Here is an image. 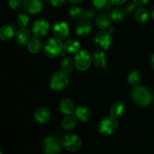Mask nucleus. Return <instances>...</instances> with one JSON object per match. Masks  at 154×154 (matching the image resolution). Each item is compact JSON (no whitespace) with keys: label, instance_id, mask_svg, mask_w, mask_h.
Masks as SVG:
<instances>
[{"label":"nucleus","instance_id":"f257e3e1","mask_svg":"<svg viewBox=\"0 0 154 154\" xmlns=\"http://www.w3.org/2000/svg\"><path fill=\"white\" fill-rule=\"evenodd\" d=\"M131 98L135 105L140 107H146L153 101V93L150 87L137 86L132 89Z\"/></svg>","mask_w":154,"mask_h":154},{"label":"nucleus","instance_id":"f03ea898","mask_svg":"<svg viewBox=\"0 0 154 154\" xmlns=\"http://www.w3.org/2000/svg\"><path fill=\"white\" fill-rule=\"evenodd\" d=\"M63 148V140L55 135L47 137L42 141V149L45 154H60Z\"/></svg>","mask_w":154,"mask_h":154},{"label":"nucleus","instance_id":"7ed1b4c3","mask_svg":"<svg viewBox=\"0 0 154 154\" xmlns=\"http://www.w3.org/2000/svg\"><path fill=\"white\" fill-rule=\"evenodd\" d=\"M63 49V45L61 41L57 38H51L45 42L43 46L44 54L49 58L57 57Z\"/></svg>","mask_w":154,"mask_h":154},{"label":"nucleus","instance_id":"20e7f679","mask_svg":"<svg viewBox=\"0 0 154 154\" xmlns=\"http://www.w3.org/2000/svg\"><path fill=\"white\" fill-rule=\"evenodd\" d=\"M69 84V77L63 72H57L50 78V87L54 91H62L66 88Z\"/></svg>","mask_w":154,"mask_h":154},{"label":"nucleus","instance_id":"39448f33","mask_svg":"<svg viewBox=\"0 0 154 154\" xmlns=\"http://www.w3.org/2000/svg\"><path fill=\"white\" fill-rule=\"evenodd\" d=\"M118 128V122L115 117H105L98 124V130L103 135H111L116 132Z\"/></svg>","mask_w":154,"mask_h":154},{"label":"nucleus","instance_id":"423d86ee","mask_svg":"<svg viewBox=\"0 0 154 154\" xmlns=\"http://www.w3.org/2000/svg\"><path fill=\"white\" fill-rule=\"evenodd\" d=\"M94 42L98 48L106 51L112 47L114 40H113L111 32L102 30V31L98 32L95 35Z\"/></svg>","mask_w":154,"mask_h":154},{"label":"nucleus","instance_id":"0eeeda50","mask_svg":"<svg viewBox=\"0 0 154 154\" xmlns=\"http://www.w3.org/2000/svg\"><path fill=\"white\" fill-rule=\"evenodd\" d=\"M50 23L48 20L41 18L33 23L32 26V32L35 38H41L46 35L50 30Z\"/></svg>","mask_w":154,"mask_h":154},{"label":"nucleus","instance_id":"6e6552de","mask_svg":"<svg viewBox=\"0 0 154 154\" xmlns=\"http://www.w3.org/2000/svg\"><path fill=\"white\" fill-rule=\"evenodd\" d=\"M91 57L86 50H80L75 54V67L80 71H86L88 69L91 63Z\"/></svg>","mask_w":154,"mask_h":154},{"label":"nucleus","instance_id":"1a4fd4ad","mask_svg":"<svg viewBox=\"0 0 154 154\" xmlns=\"http://www.w3.org/2000/svg\"><path fill=\"white\" fill-rule=\"evenodd\" d=\"M63 147L69 152H75L82 145V141L78 135L75 134L66 135L63 139Z\"/></svg>","mask_w":154,"mask_h":154},{"label":"nucleus","instance_id":"9d476101","mask_svg":"<svg viewBox=\"0 0 154 154\" xmlns=\"http://www.w3.org/2000/svg\"><path fill=\"white\" fill-rule=\"evenodd\" d=\"M53 33L57 38L60 40H64L69 37V27L64 21H57L55 23L53 29Z\"/></svg>","mask_w":154,"mask_h":154},{"label":"nucleus","instance_id":"9b49d317","mask_svg":"<svg viewBox=\"0 0 154 154\" xmlns=\"http://www.w3.org/2000/svg\"><path fill=\"white\" fill-rule=\"evenodd\" d=\"M92 28H93V24L90 20L84 18L79 20V22L77 23L75 32H76V34L80 37H87L91 32Z\"/></svg>","mask_w":154,"mask_h":154},{"label":"nucleus","instance_id":"f8f14e48","mask_svg":"<svg viewBox=\"0 0 154 154\" xmlns=\"http://www.w3.org/2000/svg\"><path fill=\"white\" fill-rule=\"evenodd\" d=\"M44 3L42 0H24V10L29 14H35L44 9Z\"/></svg>","mask_w":154,"mask_h":154},{"label":"nucleus","instance_id":"ddd939ff","mask_svg":"<svg viewBox=\"0 0 154 154\" xmlns=\"http://www.w3.org/2000/svg\"><path fill=\"white\" fill-rule=\"evenodd\" d=\"M91 60L95 66L101 68V69H107V57L103 51H100V50L93 51V53L92 54Z\"/></svg>","mask_w":154,"mask_h":154},{"label":"nucleus","instance_id":"4468645a","mask_svg":"<svg viewBox=\"0 0 154 154\" xmlns=\"http://www.w3.org/2000/svg\"><path fill=\"white\" fill-rule=\"evenodd\" d=\"M51 117V111L46 107H41L38 108L34 114L35 120L41 124L48 123Z\"/></svg>","mask_w":154,"mask_h":154},{"label":"nucleus","instance_id":"2eb2a0df","mask_svg":"<svg viewBox=\"0 0 154 154\" xmlns=\"http://www.w3.org/2000/svg\"><path fill=\"white\" fill-rule=\"evenodd\" d=\"M17 34V27L13 23H7L0 29V39L9 40Z\"/></svg>","mask_w":154,"mask_h":154},{"label":"nucleus","instance_id":"dca6fc26","mask_svg":"<svg viewBox=\"0 0 154 154\" xmlns=\"http://www.w3.org/2000/svg\"><path fill=\"white\" fill-rule=\"evenodd\" d=\"M109 15L111 17V20L119 23H122L126 19V11L125 8L117 5L111 9Z\"/></svg>","mask_w":154,"mask_h":154},{"label":"nucleus","instance_id":"f3484780","mask_svg":"<svg viewBox=\"0 0 154 154\" xmlns=\"http://www.w3.org/2000/svg\"><path fill=\"white\" fill-rule=\"evenodd\" d=\"M75 116L78 120L82 122H87L92 117V111L88 107L79 106L75 110Z\"/></svg>","mask_w":154,"mask_h":154},{"label":"nucleus","instance_id":"a211bd4d","mask_svg":"<svg viewBox=\"0 0 154 154\" xmlns=\"http://www.w3.org/2000/svg\"><path fill=\"white\" fill-rule=\"evenodd\" d=\"M111 19L109 14L105 13V12H101L96 16V23L97 26L102 30H105L108 29L111 25Z\"/></svg>","mask_w":154,"mask_h":154},{"label":"nucleus","instance_id":"6ab92c4d","mask_svg":"<svg viewBox=\"0 0 154 154\" xmlns=\"http://www.w3.org/2000/svg\"><path fill=\"white\" fill-rule=\"evenodd\" d=\"M31 35L29 31L25 28H21L17 32L16 34V41L20 46H25L28 45L30 41Z\"/></svg>","mask_w":154,"mask_h":154},{"label":"nucleus","instance_id":"aec40b11","mask_svg":"<svg viewBox=\"0 0 154 154\" xmlns=\"http://www.w3.org/2000/svg\"><path fill=\"white\" fill-rule=\"evenodd\" d=\"M81 43L75 39H69L63 45V49L69 54H76L81 50Z\"/></svg>","mask_w":154,"mask_h":154},{"label":"nucleus","instance_id":"412c9836","mask_svg":"<svg viewBox=\"0 0 154 154\" xmlns=\"http://www.w3.org/2000/svg\"><path fill=\"white\" fill-rule=\"evenodd\" d=\"M125 111H126V105L121 101H117V102H114L111 106V110H110V114L111 116L113 117H120L124 114Z\"/></svg>","mask_w":154,"mask_h":154},{"label":"nucleus","instance_id":"4be33fe9","mask_svg":"<svg viewBox=\"0 0 154 154\" xmlns=\"http://www.w3.org/2000/svg\"><path fill=\"white\" fill-rule=\"evenodd\" d=\"M95 8L101 12H105L112 8V0H93Z\"/></svg>","mask_w":154,"mask_h":154},{"label":"nucleus","instance_id":"5701e85b","mask_svg":"<svg viewBox=\"0 0 154 154\" xmlns=\"http://www.w3.org/2000/svg\"><path fill=\"white\" fill-rule=\"evenodd\" d=\"M60 110L63 114L72 115L74 112V103L71 99H63L60 102Z\"/></svg>","mask_w":154,"mask_h":154},{"label":"nucleus","instance_id":"b1692460","mask_svg":"<svg viewBox=\"0 0 154 154\" xmlns=\"http://www.w3.org/2000/svg\"><path fill=\"white\" fill-rule=\"evenodd\" d=\"M141 74L138 70L134 69L130 71L127 75V81L131 86L135 87L138 86V84L141 81Z\"/></svg>","mask_w":154,"mask_h":154},{"label":"nucleus","instance_id":"393cba45","mask_svg":"<svg viewBox=\"0 0 154 154\" xmlns=\"http://www.w3.org/2000/svg\"><path fill=\"white\" fill-rule=\"evenodd\" d=\"M85 12L86 11L83 8L78 7V6H72L69 8V14L73 20H81L85 18Z\"/></svg>","mask_w":154,"mask_h":154},{"label":"nucleus","instance_id":"a878e982","mask_svg":"<svg viewBox=\"0 0 154 154\" xmlns=\"http://www.w3.org/2000/svg\"><path fill=\"white\" fill-rule=\"evenodd\" d=\"M75 61L70 57H65L60 62V68L65 73H70L75 67Z\"/></svg>","mask_w":154,"mask_h":154},{"label":"nucleus","instance_id":"bb28decb","mask_svg":"<svg viewBox=\"0 0 154 154\" xmlns=\"http://www.w3.org/2000/svg\"><path fill=\"white\" fill-rule=\"evenodd\" d=\"M78 119L75 115H68L62 121V126L66 130H72L76 126Z\"/></svg>","mask_w":154,"mask_h":154},{"label":"nucleus","instance_id":"cd10ccee","mask_svg":"<svg viewBox=\"0 0 154 154\" xmlns=\"http://www.w3.org/2000/svg\"><path fill=\"white\" fill-rule=\"evenodd\" d=\"M135 16L137 22L141 24H144L147 23V21L148 20L149 14L145 8L140 7L135 11Z\"/></svg>","mask_w":154,"mask_h":154},{"label":"nucleus","instance_id":"c85d7f7f","mask_svg":"<svg viewBox=\"0 0 154 154\" xmlns=\"http://www.w3.org/2000/svg\"><path fill=\"white\" fill-rule=\"evenodd\" d=\"M42 44L39 38H35L29 41L28 43V50L32 54H37L42 49Z\"/></svg>","mask_w":154,"mask_h":154},{"label":"nucleus","instance_id":"c756f323","mask_svg":"<svg viewBox=\"0 0 154 154\" xmlns=\"http://www.w3.org/2000/svg\"><path fill=\"white\" fill-rule=\"evenodd\" d=\"M29 20V17L25 13L20 14L17 18V23L20 28H25L26 26H28Z\"/></svg>","mask_w":154,"mask_h":154},{"label":"nucleus","instance_id":"7c9ffc66","mask_svg":"<svg viewBox=\"0 0 154 154\" xmlns=\"http://www.w3.org/2000/svg\"><path fill=\"white\" fill-rule=\"evenodd\" d=\"M8 5L13 10H19L23 5V0H9Z\"/></svg>","mask_w":154,"mask_h":154},{"label":"nucleus","instance_id":"2f4dec72","mask_svg":"<svg viewBox=\"0 0 154 154\" xmlns=\"http://www.w3.org/2000/svg\"><path fill=\"white\" fill-rule=\"evenodd\" d=\"M137 7L138 6L135 4L134 2H129L126 5V8H125V10H126V13L128 14H133L135 13L137 10Z\"/></svg>","mask_w":154,"mask_h":154},{"label":"nucleus","instance_id":"473e14b6","mask_svg":"<svg viewBox=\"0 0 154 154\" xmlns=\"http://www.w3.org/2000/svg\"><path fill=\"white\" fill-rule=\"evenodd\" d=\"M51 5L54 6V7H59L64 5L66 0H47Z\"/></svg>","mask_w":154,"mask_h":154},{"label":"nucleus","instance_id":"72a5a7b5","mask_svg":"<svg viewBox=\"0 0 154 154\" xmlns=\"http://www.w3.org/2000/svg\"><path fill=\"white\" fill-rule=\"evenodd\" d=\"M95 11L92 8H89L87 10H86L85 12V18L88 20H92L95 17Z\"/></svg>","mask_w":154,"mask_h":154},{"label":"nucleus","instance_id":"f704fd0d","mask_svg":"<svg viewBox=\"0 0 154 154\" xmlns=\"http://www.w3.org/2000/svg\"><path fill=\"white\" fill-rule=\"evenodd\" d=\"M149 0H133V2L138 7H142L146 5L148 3Z\"/></svg>","mask_w":154,"mask_h":154},{"label":"nucleus","instance_id":"c9c22d12","mask_svg":"<svg viewBox=\"0 0 154 154\" xmlns=\"http://www.w3.org/2000/svg\"><path fill=\"white\" fill-rule=\"evenodd\" d=\"M126 1V0H112L113 4L116 5H121L124 4Z\"/></svg>","mask_w":154,"mask_h":154},{"label":"nucleus","instance_id":"e433bc0d","mask_svg":"<svg viewBox=\"0 0 154 154\" xmlns=\"http://www.w3.org/2000/svg\"><path fill=\"white\" fill-rule=\"evenodd\" d=\"M150 65H151L152 68L154 69V53L153 54H151V56H150Z\"/></svg>","mask_w":154,"mask_h":154},{"label":"nucleus","instance_id":"4c0bfd02","mask_svg":"<svg viewBox=\"0 0 154 154\" xmlns=\"http://www.w3.org/2000/svg\"><path fill=\"white\" fill-rule=\"evenodd\" d=\"M69 1L72 4H80V3H82L84 0H69Z\"/></svg>","mask_w":154,"mask_h":154},{"label":"nucleus","instance_id":"58836bf2","mask_svg":"<svg viewBox=\"0 0 154 154\" xmlns=\"http://www.w3.org/2000/svg\"><path fill=\"white\" fill-rule=\"evenodd\" d=\"M151 15H152V17H153V19L154 20V6H153V8H152Z\"/></svg>","mask_w":154,"mask_h":154},{"label":"nucleus","instance_id":"ea45409f","mask_svg":"<svg viewBox=\"0 0 154 154\" xmlns=\"http://www.w3.org/2000/svg\"><path fill=\"white\" fill-rule=\"evenodd\" d=\"M0 154H3L2 152V150H0Z\"/></svg>","mask_w":154,"mask_h":154}]
</instances>
